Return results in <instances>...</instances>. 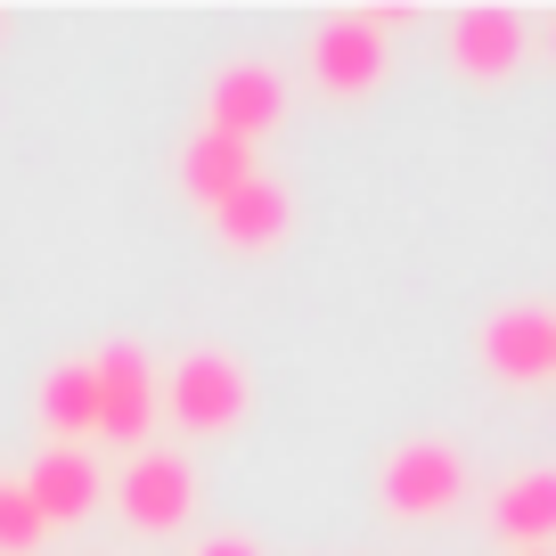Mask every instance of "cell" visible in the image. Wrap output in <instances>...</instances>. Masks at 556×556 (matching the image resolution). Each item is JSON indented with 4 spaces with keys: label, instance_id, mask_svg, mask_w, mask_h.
I'll return each mask as SVG.
<instances>
[{
    "label": "cell",
    "instance_id": "obj_10",
    "mask_svg": "<svg viewBox=\"0 0 556 556\" xmlns=\"http://www.w3.org/2000/svg\"><path fill=\"white\" fill-rule=\"evenodd\" d=\"M491 532L507 540V548H548L556 540V467H523L500 483V500H491Z\"/></svg>",
    "mask_w": 556,
    "mask_h": 556
},
{
    "label": "cell",
    "instance_id": "obj_13",
    "mask_svg": "<svg viewBox=\"0 0 556 556\" xmlns=\"http://www.w3.org/2000/svg\"><path fill=\"white\" fill-rule=\"evenodd\" d=\"M41 426L66 434V451L83 434H99V368L90 361H58L50 377H41Z\"/></svg>",
    "mask_w": 556,
    "mask_h": 556
},
{
    "label": "cell",
    "instance_id": "obj_6",
    "mask_svg": "<svg viewBox=\"0 0 556 556\" xmlns=\"http://www.w3.org/2000/svg\"><path fill=\"white\" fill-rule=\"evenodd\" d=\"M123 516L139 532H180L197 516V467L180 451H139L131 475H123Z\"/></svg>",
    "mask_w": 556,
    "mask_h": 556
},
{
    "label": "cell",
    "instance_id": "obj_2",
    "mask_svg": "<svg viewBox=\"0 0 556 556\" xmlns=\"http://www.w3.org/2000/svg\"><path fill=\"white\" fill-rule=\"evenodd\" d=\"M377 500H384V516H401V523L451 516V507L467 500V458H458V442H401V451L384 458V475H377Z\"/></svg>",
    "mask_w": 556,
    "mask_h": 556
},
{
    "label": "cell",
    "instance_id": "obj_11",
    "mask_svg": "<svg viewBox=\"0 0 556 556\" xmlns=\"http://www.w3.org/2000/svg\"><path fill=\"white\" fill-rule=\"evenodd\" d=\"M254 148L245 139H222V131H197L189 148H180V189L197 197V205H229V197L254 180Z\"/></svg>",
    "mask_w": 556,
    "mask_h": 556
},
{
    "label": "cell",
    "instance_id": "obj_5",
    "mask_svg": "<svg viewBox=\"0 0 556 556\" xmlns=\"http://www.w3.org/2000/svg\"><path fill=\"white\" fill-rule=\"evenodd\" d=\"M483 368L500 384L556 377V312H540V303H507V312H491L483 319Z\"/></svg>",
    "mask_w": 556,
    "mask_h": 556
},
{
    "label": "cell",
    "instance_id": "obj_15",
    "mask_svg": "<svg viewBox=\"0 0 556 556\" xmlns=\"http://www.w3.org/2000/svg\"><path fill=\"white\" fill-rule=\"evenodd\" d=\"M197 556H262V548H254V540H238V532H222V540H205Z\"/></svg>",
    "mask_w": 556,
    "mask_h": 556
},
{
    "label": "cell",
    "instance_id": "obj_3",
    "mask_svg": "<svg viewBox=\"0 0 556 556\" xmlns=\"http://www.w3.org/2000/svg\"><path fill=\"white\" fill-rule=\"evenodd\" d=\"M384 74H393V34H384L368 9L328 17V25L312 34V83L328 90V99H368Z\"/></svg>",
    "mask_w": 556,
    "mask_h": 556
},
{
    "label": "cell",
    "instance_id": "obj_17",
    "mask_svg": "<svg viewBox=\"0 0 556 556\" xmlns=\"http://www.w3.org/2000/svg\"><path fill=\"white\" fill-rule=\"evenodd\" d=\"M532 556H556V548H532Z\"/></svg>",
    "mask_w": 556,
    "mask_h": 556
},
{
    "label": "cell",
    "instance_id": "obj_9",
    "mask_svg": "<svg viewBox=\"0 0 556 556\" xmlns=\"http://www.w3.org/2000/svg\"><path fill=\"white\" fill-rule=\"evenodd\" d=\"M287 222H295V197L278 189L270 173H254L229 205H213V229H222L229 254H270V245L287 238Z\"/></svg>",
    "mask_w": 556,
    "mask_h": 556
},
{
    "label": "cell",
    "instance_id": "obj_1",
    "mask_svg": "<svg viewBox=\"0 0 556 556\" xmlns=\"http://www.w3.org/2000/svg\"><path fill=\"white\" fill-rule=\"evenodd\" d=\"M156 401H164V417H173L180 434H229L245 409H254V384H245V368L229 361L222 344H205V352H180L173 368H164V384H156Z\"/></svg>",
    "mask_w": 556,
    "mask_h": 556
},
{
    "label": "cell",
    "instance_id": "obj_14",
    "mask_svg": "<svg viewBox=\"0 0 556 556\" xmlns=\"http://www.w3.org/2000/svg\"><path fill=\"white\" fill-rule=\"evenodd\" d=\"M41 532H50V523H41L34 491H25V483H0V556H25Z\"/></svg>",
    "mask_w": 556,
    "mask_h": 556
},
{
    "label": "cell",
    "instance_id": "obj_16",
    "mask_svg": "<svg viewBox=\"0 0 556 556\" xmlns=\"http://www.w3.org/2000/svg\"><path fill=\"white\" fill-rule=\"evenodd\" d=\"M548 50H556V17H548Z\"/></svg>",
    "mask_w": 556,
    "mask_h": 556
},
{
    "label": "cell",
    "instance_id": "obj_8",
    "mask_svg": "<svg viewBox=\"0 0 556 556\" xmlns=\"http://www.w3.org/2000/svg\"><path fill=\"white\" fill-rule=\"evenodd\" d=\"M451 66L467 83H500L523 66V17L516 9H458L451 17Z\"/></svg>",
    "mask_w": 556,
    "mask_h": 556
},
{
    "label": "cell",
    "instance_id": "obj_7",
    "mask_svg": "<svg viewBox=\"0 0 556 556\" xmlns=\"http://www.w3.org/2000/svg\"><path fill=\"white\" fill-rule=\"evenodd\" d=\"M99 434L106 442H148V417H156V368L139 344H106L99 361Z\"/></svg>",
    "mask_w": 556,
    "mask_h": 556
},
{
    "label": "cell",
    "instance_id": "obj_12",
    "mask_svg": "<svg viewBox=\"0 0 556 556\" xmlns=\"http://www.w3.org/2000/svg\"><path fill=\"white\" fill-rule=\"evenodd\" d=\"M25 491H34V507H41V523H83L90 516V500H99V467H90L83 451H41L34 458V475H25Z\"/></svg>",
    "mask_w": 556,
    "mask_h": 556
},
{
    "label": "cell",
    "instance_id": "obj_4",
    "mask_svg": "<svg viewBox=\"0 0 556 556\" xmlns=\"http://www.w3.org/2000/svg\"><path fill=\"white\" fill-rule=\"evenodd\" d=\"M287 115V83H278V66H262V58H238V66L213 74V99H205V131L222 139H245L254 148L270 123Z\"/></svg>",
    "mask_w": 556,
    "mask_h": 556
}]
</instances>
